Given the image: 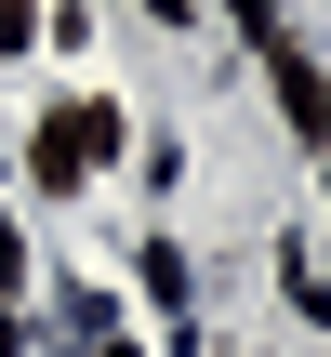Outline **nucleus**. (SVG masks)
I'll list each match as a JSON object with an SVG mask.
<instances>
[{
  "label": "nucleus",
  "mask_w": 331,
  "mask_h": 357,
  "mask_svg": "<svg viewBox=\"0 0 331 357\" xmlns=\"http://www.w3.org/2000/svg\"><path fill=\"white\" fill-rule=\"evenodd\" d=\"M106 159H119V106H106V93H66V106L40 119V146H27V185L80 199V185H93Z\"/></svg>",
  "instance_id": "1"
},
{
  "label": "nucleus",
  "mask_w": 331,
  "mask_h": 357,
  "mask_svg": "<svg viewBox=\"0 0 331 357\" xmlns=\"http://www.w3.org/2000/svg\"><path fill=\"white\" fill-rule=\"evenodd\" d=\"M265 66H279V106H292V132H305V146H331V79L305 66V53H292V40H279Z\"/></svg>",
  "instance_id": "2"
},
{
  "label": "nucleus",
  "mask_w": 331,
  "mask_h": 357,
  "mask_svg": "<svg viewBox=\"0 0 331 357\" xmlns=\"http://www.w3.org/2000/svg\"><path fill=\"white\" fill-rule=\"evenodd\" d=\"M226 13H239V40H252V53H279V40H292V26H279V0H226Z\"/></svg>",
  "instance_id": "3"
},
{
  "label": "nucleus",
  "mask_w": 331,
  "mask_h": 357,
  "mask_svg": "<svg viewBox=\"0 0 331 357\" xmlns=\"http://www.w3.org/2000/svg\"><path fill=\"white\" fill-rule=\"evenodd\" d=\"M40 40V0H0V53H27Z\"/></svg>",
  "instance_id": "4"
},
{
  "label": "nucleus",
  "mask_w": 331,
  "mask_h": 357,
  "mask_svg": "<svg viewBox=\"0 0 331 357\" xmlns=\"http://www.w3.org/2000/svg\"><path fill=\"white\" fill-rule=\"evenodd\" d=\"M146 13H159V26H186V13H199V0H146Z\"/></svg>",
  "instance_id": "5"
}]
</instances>
